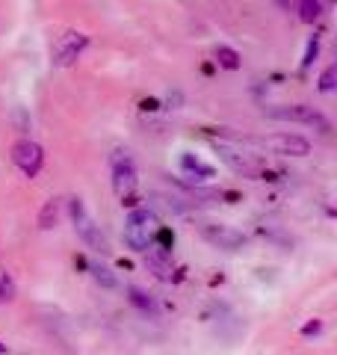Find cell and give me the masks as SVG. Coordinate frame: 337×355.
Segmentation results:
<instances>
[{"instance_id": "cell-1", "label": "cell", "mask_w": 337, "mask_h": 355, "mask_svg": "<svg viewBox=\"0 0 337 355\" xmlns=\"http://www.w3.org/2000/svg\"><path fill=\"white\" fill-rule=\"evenodd\" d=\"M110 169H112V190H116L121 207H137V187H139V178H137V163H133L130 151L125 148H116L110 154Z\"/></svg>"}, {"instance_id": "cell-2", "label": "cell", "mask_w": 337, "mask_h": 355, "mask_svg": "<svg viewBox=\"0 0 337 355\" xmlns=\"http://www.w3.org/2000/svg\"><path fill=\"white\" fill-rule=\"evenodd\" d=\"M160 228V219H157L154 210L148 207H133L128 219H125V243L133 252H148L154 243V231Z\"/></svg>"}, {"instance_id": "cell-3", "label": "cell", "mask_w": 337, "mask_h": 355, "mask_svg": "<svg viewBox=\"0 0 337 355\" xmlns=\"http://www.w3.org/2000/svg\"><path fill=\"white\" fill-rule=\"evenodd\" d=\"M69 214H71V222H74L77 237H80L89 249H95V252H101V254H107V252H110V243H107L104 234H101V225H98L92 216H89V210H86V205L80 202V198H71V202H69Z\"/></svg>"}, {"instance_id": "cell-4", "label": "cell", "mask_w": 337, "mask_h": 355, "mask_svg": "<svg viewBox=\"0 0 337 355\" xmlns=\"http://www.w3.org/2000/svg\"><path fill=\"white\" fill-rule=\"evenodd\" d=\"M252 146L269 148L273 154H281V157H305V154H311V142L299 137V133H273V137L252 139Z\"/></svg>"}, {"instance_id": "cell-5", "label": "cell", "mask_w": 337, "mask_h": 355, "mask_svg": "<svg viewBox=\"0 0 337 355\" xmlns=\"http://www.w3.org/2000/svg\"><path fill=\"white\" fill-rule=\"evenodd\" d=\"M273 119H284V121H299V125H311L317 128L320 133H329L331 130V121L325 119L320 110H313L308 104H293V107H278V110H269Z\"/></svg>"}, {"instance_id": "cell-6", "label": "cell", "mask_w": 337, "mask_h": 355, "mask_svg": "<svg viewBox=\"0 0 337 355\" xmlns=\"http://www.w3.org/2000/svg\"><path fill=\"white\" fill-rule=\"evenodd\" d=\"M201 237H205L210 246L216 249H225V252H237L243 249L249 237L243 234V231L231 228V225H219V222H207V225H201Z\"/></svg>"}, {"instance_id": "cell-7", "label": "cell", "mask_w": 337, "mask_h": 355, "mask_svg": "<svg viewBox=\"0 0 337 355\" xmlns=\"http://www.w3.org/2000/svg\"><path fill=\"white\" fill-rule=\"evenodd\" d=\"M12 163L18 166L21 172H24L27 178H36L42 172V163H44V151L39 142L33 139H21L12 146Z\"/></svg>"}, {"instance_id": "cell-8", "label": "cell", "mask_w": 337, "mask_h": 355, "mask_svg": "<svg viewBox=\"0 0 337 355\" xmlns=\"http://www.w3.org/2000/svg\"><path fill=\"white\" fill-rule=\"evenodd\" d=\"M86 44H89V36H83V33H65V36L53 44V65H60V69L74 65L80 60V53L86 51Z\"/></svg>"}, {"instance_id": "cell-9", "label": "cell", "mask_w": 337, "mask_h": 355, "mask_svg": "<svg viewBox=\"0 0 337 355\" xmlns=\"http://www.w3.org/2000/svg\"><path fill=\"white\" fill-rule=\"evenodd\" d=\"M145 254V266L157 275L160 282H172L175 279V266H172V258H168V252H160V249H148V252H142Z\"/></svg>"}, {"instance_id": "cell-10", "label": "cell", "mask_w": 337, "mask_h": 355, "mask_svg": "<svg viewBox=\"0 0 337 355\" xmlns=\"http://www.w3.org/2000/svg\"><path fill=\"white\" fill-rule=\"evenodd\" d=\"M216 151H219V157L231 166L237 175H243V178H254L257 175V166L245 157V154H240V151H234V148H228V146H216Z\"/></svg>"}, {"instance_id": "cell-11", "label": "cell", "mask_w": 337, "mask_h": 355, "mask_svg": "<svg viewBox=\"0 0 337 355\" xmlns=\"http://www.w3.org/2000/svg\"><path fill=\"white\" fill-rule=\"evenodd\" d=\"M181 172H184L187 178H193V181H210V178L216 175V169H213L210 163L198 160L196 154H189V151L181 154Z\"/></svg>"}, {"instance_id": "cell-12", "label": "cell", "mask_w": 337, "mask_h": 355, "mask_svg": "<svg viewBox=\"0 0 337 355\" xmlns=\"http://www.w3.org/2000/svg\"><path fill=\"white\" fill-rule=\"evenodd\" d=\"M128 302L133 305V308H139L142 311V314H151V317H157V302H154V299L148 296V293H145V291H139V287H128Z\"/></svg>"}, {"instance_id": "cell-13", "label": "cell", "mask_w": 337, "mask_h": 355, "mask_svg": "<svg viewBox=\"0 0 337 355\" xmlns=\"http://www.w3.org/2000/svg\"><path fill=\"white\" fill-rule=\"evenodd\" d=\"M89 272H92V279H95L101 287H107V291H116V287H119V279L112 275V270H107L104 263L92 261V263H89Z\"/></svg>"}, {"instance_id": "cell-14", "label": "cell", "mask_w": 337, "mask_h": 355, "mask_svg": "<svg viewBox=\"0 0 337 355\" xmlns=\"http://www.w3.org/2000/svg\"><path fill=\"white\" fill-rule=\"evenodd\" d=\"M56 219H60V198H51V202H44L42 214H39V228H53Z\"/></svg>"}, {"instance_id": "cell-15", "label": "cell", "mask_w": 337, "mask_h": 355, "mask_svg": "<svg viewBox=\"0 0 337 355\" xmlns=\"http://www.w3.org/2000/svg\"><path fill=\"white\" fill-rule=\"evenodd\" d=\"M216 62L222 65V69H228V71H237L240 69V53L228 48V44H219L216 48Z\"/></svg>"}, {"instance_id": "cell-16", "label": "cell", "mask_w": 337, "mask_h": 355, "mask_svg": "<svg viewBox=\"0 0 337 355\" xmlns=\"http://www.w3.org/2000/svg\"><path fill=\"white\" fill-rule=\"evenodd\" d=\"M320 15H322L320 0H299V18L305 21V24H313V21H320Z\"/></svg>"}, {"instance_id": "cell-17", "label": "cell", "mask_w": 337, "mask_h": 355, "mask_svg": "<svg viewBox=\"0 0 337 355\" xmlns=\"http://www.w3.org/2000/svg\"><path fill=\"white\" fill-rule=\"evenodd\" d=\"M15 293H18V287H15V282H12V275H9V272H0V305H3V302H12Z\"/></svg>"}, {"instance_id": "cell-18", "label": "cell", "mask_w": 337, "mask_h": 355, "mask_svg": "<svg viewBox=\"0 0 337 355\" xmlns=\"http://www.w3.org/2000/svg\"><path fill=\"white\" fill-rule=\"evenodd\" d=\"M334 86H337V65H329L320 77V92H331Z\"/></svg>"}, {"instance_id": "cell-19", "label": "cell", "mask_w": 337, "mask_h": 355, "mask_svg": "<svg viewBox=\"0 0 337 355\" xmlns=\"http://www.w3.org/2000/svg\"><path fill=\"white\" fill-rule=\"evenodd\" d=\"M317 53H320V42H317V39H311V42H308V51H305V60H302V69H308V65H313V60H317Z\"/></svg>"}, {"instance_id": "cell-20", "label": "cell", "mask_w": 337, "mask_h": 355, "mask_svg": "<svg viewBox=\"0 0 337 355\" xmlns=\"http://www.w3.org/2000/svg\"><path fill=\"white\" fill-rule=\"evenodd\" d=\"M302 335H305V338H317V335H322V320H317V317H313L311 323H305V326H302Z\"/></svg>"}, {"instance_id": "cell-21", "label": "cell", "mask_w": 337, "mask_h": 355, "mask_svg": "<svg viewBox=\"0 0 337 355\" xmlns=\"http://www.w3.org/2000/svg\"><path fill=\"white\" fill-rule=\"evenodd\" d=\"M166 104H168V107H172V104H181V92H168Z\"/></svg>"}, {"instance_id": "cell-22", "label": "cell", "mask_w": 337, "mask_h": 355, "mask_svg": "<svg viewBox=\"0 0 337 355\" xmlns=\"http://www.w3.org/2000/svg\"><path fill=\"white\" fill-rule=\"evenodd\" d=\"M275 3H278L281 9H290V3H293V0H275Z\"/></svg>"}, {"instance_id": "cell-23", "label": "cell", "mask_w": 337, "mask_h": 355, "mask_svg": "<svg viewBox=\"0 0 337 355\" xmlns=\"http://www.w3.org/2000/svg\"><path fill=\"white\" fill-rule=\"evenodd\" d=\"M3 352H6V343H3V340H0V355H3Z\"/></svg>"}]
</instances>
